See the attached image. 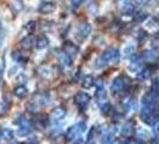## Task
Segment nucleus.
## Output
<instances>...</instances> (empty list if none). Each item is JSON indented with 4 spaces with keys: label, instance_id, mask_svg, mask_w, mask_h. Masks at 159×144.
Here are the masks:
<instances>
[{
    "label": "nucleus",
    "instance_id": "1",
    "mask_svg": "<svg viewBox=\"0 0 159 144\" xmlns=\"http://www.w3.org/2000/svg\"><path fill=\"white\" fill-rule=\"evenodd\" d=\"M86 130V124L85 122H78L77 125H73L66 131V138L68 141H73L79 137L80 133H83Z\"/></svg>",
    "mask_w": 159,
    "mask_h": 144
},
{
    "label": "nucleus",
    "instance_id": "2",
    "mask_svg": "<svg viewBox=\"0 0 159 144\" xmlns=\"http://www.w3.org/2000/svg\"><path fill=\"white\" fill-rule=\"evenodd\" d=\"M102 56L105 59L107 63H112V64H117L120 61V58H121V54H120V50L117 48L114 47H109L107 48L102 53Z\"/></svg>",
    "mask_w": 159,
    "mask_h": 144
},
{
    "label": "nucleus",
    "instance_id": "3",
    "mask_svg": "<svg viewBox=\"0 0 159 144\" xmlns=\"http://www.w3.org/2000/svg\"><path fill=\"white\" fill-rule=\"evenodd\" d=\"M90 101H91V96L89 95L88 93H84V91H79L74 96V102L80 109H85L90 103Z\"/></svg>",
    "mask_w": 159,
    "mask_h": 144
},
{
    "label": "nucleus",
    "instance_id": "4",
    "mask_svg": "<svg viewBox=\"0 0 159 144\" xmlns=\"http://www.w3.org/2000/svg\"><path fill=\"white\" fill-rule=\"evenodd\" d=\"M91 29H92V28H91V24L90 23H88V22L81 23L79 25V28H78V31H77V37H78L80 41L85 40L89 35H90Z\"/></svg>",
    "mask_w": 159,
    "mask_h": 144
},
{
    "label": "nucleus",
    "instance_id": "5",
    "mask_svg": "<svg viewBox=\"0 0 159 144\" xmlns=\"http://www.w3.org/2000/svg\"><path fill=\"white\" fill-rule=\"evenodd\" d=\"M140 117L146 124H152V107L148 104L143 103L141 111H140Z\"/></svg>",
    "mask_w": 159,
    "mask_h": 144
},
{
    "label": "nucleus",
    "instance_id": "6",
    "mask_svg": "<svg viewBox=\"0 0 159 144\" xmlns=\"http://www.w3.org/2000/svg\"><path fill=\"white\" fill-rule=\"evenodd\" d=\"M56 10V5L53 1H42L39 6V12L43 13V15H48L52 13Z\"/></svg>",
    "mask_w": 159,
    "mask_h": 144
},
{
    "label": "nucleus",
    "instance_id": "7",
    "mask_svg": "<svg viewBox=\"0 0 159 144\" xmlns=\"http://www.w3.org/2000/svg\"><path fill=\"white\" fill-rule=\"evenodd\" d=\"M123 87H125L123 85V77L119 76V77H116V78L112 79V83L111 85H110V90H111L112 94H117V93H120L122 90Z\"/></svg>",
    "mask_w": 159,
    "mask_h": 144
},
{
    "label": "nucleus",
    "instance_id": "8",
    "mask_svg": "<svg viewBox=\"0 0 159 144\" xmlns=\"http://www.w3.org/2000/svg\"><path fill=\"white\" fill-rule=\"evenodd\" d=\"M64 52L66 54H68V55L73 58V56H75L78 54V52H79V48L77 47L74 43H72V42H65L64 45Z\"/></svg>",
    "mask_w": 159,
    "mask_h": 144
},
{
    "label": "nucleus",
    "instance_id": "9",
    "mask_svg": "<svg viewBox=\"0 0 159 144\" xmlns=\"http://www.w3.org/2000/svg\"><path fill=\"white\" fill-rule=\"evenodd\" d=\"M65 115H66V109H65L64 107H56L54 108L53 111H52V114H50V117L53 118L54 120H61L65 118Z\"/></svg>",
    "mask_w": 159,
    "mask_h": 144
},
{
    "label": "nucleus",
    "instance_id": "10",
    "mask_svg": "<svg viewBox=\"0 0 159 144\" xmlns=\"http://www.w3.org/2000/svg\"><path fill=\"white\" fill-rule=\"evenodd\" d=\"M96 98L99 106H102L107 102V91L104 88H97L96 89Z\"/></svg>",
    "mask_w": 159,
    "mask_h": 144
},
{
    "label": "nucleus",
    "instance_id": "11",
    "mask_svg": "<svg viewBox=\"0 0 159 144\" xmlns=\"http://www.w3.org/2000/svg\"><path fill=\"white\" fill-rule=\"evenodd\" d=\"M48 45H49V39L46 35H40L35 41V46L37 49H43V48L47 47Z\"/></svg>",
    "mask_w": 159,
    "mask_h": 144
},
{
    "label": "nucleus",
    "instance_id": "12",
    "mask_svg": "<svg viewBox=\"0 0 159 144\" xmlns=\"http://www.w3.org/2000/svg\"><path fill=\"white\" fill-rule=\"evenodd\" d=\"M34 43H35V41L32 39V36L29 35V36H25L23 40L20 41V47L23 48V49H25V50H29L34 46Z\"/></svg>",
    "mask_w": 159,
    "mask_h": 144
},
{
    "label": "nucleus",
    "instance_id": "13",
    "mask_svg": "<svg viewBox=\"0 0 159 144\" xmlns=\"http://www.w3.org/2000/svg\"><path fill=\"white\" fill-rule=\"evenodd\" d=\"M141 56H143L145 60H147V61H153V60H156V58L158 56V53H157V50H154V49H147V50L143 52Z\"/></svg>",
    "mask_w": 159,
    "mask_h": 144
},
{
    "label": "nucleus",
    "instance_id": "14",
    "mask_svg": "<svg viewBox=\"0 0 159 144\" xmlns=\"http://www.w3.org/2000/svg\"><path fill=\"white\" fill-rule=\"evenodd\" d=\"M93 83H95L93 77H92L91 74H86V76H84V77H83V80H81V87H83V88H85V89H89L93 85Z\"/></svg>",
    "mask_w": 159,
    "mask_h": 144
},
{
    "label": "nucleus",
    "instance_id": "15",
    "mask_svg": "<svg viewBox=\"0 0 159 144\" xmlns=\"http://www.w3.org/2000/svg\"><path fill=\"white\" fill-rule=\"evenodd\" d=\"M13 93H15V95H16L17 97H19V98H24L25 96L28 95V89L25 88L24 85H18V87L15 88Z\"/></svg>",
    "mask_w": 159,
    "mask_h": 144
},
{
    "label": "nucleus",
    "instance_id": "16",
    "mask_svg": "<svg viewBox=\"0 0 159 144\" xmlns=\"http://www.w3.org/2000/svg\"><path fill=\"white\" fill-rule=\"evenodd\" d=\"M59 59H60V63L66 66V67H70L72 65V58L68 54H66L65 52H62L60 55H59Z\"/></svg>",
    "mask_w": 159,
    "mask_h": 144
},
{
    "label": "nucleus",
    "instance_id": "17",
    "mask_svg": "<svg viewBox=\"0 0 159 144\" xmlns=\"http://www.w3.org/2000/svg\"><path fill=\"white\" fill-rule=\"evenodd\" d=\"M150 76H151V70H150L148 67H143V69H141L140 71L138 72V74H136V77H138L140 80L147 79V78H150Z\"/></svg>",
    "mask_w": 159,
    "mask_h": 144
},
{
    "label": "nucleus",
    "instance_id": "18",
    "mask_svg": "<svg viewBox=\"0 0 159 144\" xmlns=\"http://www.w3.org/2000/svg\"><path fill=\"white\" fill-rule=\"evenodd\" d=\"M121 11L125 16H133L134 15V6L129 2V4H126L123 6H121Z\"/></svg>",
    "mask_w": 159,
    "mask_h": 144
},
{
    "label": "nucleus",
    "instance_id": "19",
    "mask_svg": "<svg viewBox=\"0 0 159 144\" xmlns=\"http://www.w3.org/2000/svg\"><path fill=\"white\" fill-rule=\"evenodd\" d=\"M1 131V137L5 139V141H12L13 139V137H15V133H13V131L11 130V128H2V130H0Z\"/></svg>",
    "mask_w": 159,
    "mask_h": 144
},
{
    "label": "nucleus",
    "instance_id": "20",
    "mask_svg": "<svg viewBox=\"0 0 159 144\" xmlns=\"http://www.w3.org/2000/svg\"><path fill=\"white\" fill-rule=\"evenodd\" d=\"M135 52V46L133 43H129L126 47L123 48V56L125 58H128V56H132Z\"/></svg>",
    "mask_w": 159,
    "mask_h": 144
},
{
    "label": "nucleus",
    "instance_id": "21",
    "mask_svg": "<svg viewBox=\"0 0 159 144\" xmlns=\"http://www.w3.org/2000/svg\"><path fill=\"white\" fill-rule=\"evenodd\" d=\"M11 7L15 8V11H16V12L22 11L23 7H24L23 1H22V0H12V2H11Z\"/></svg>",
    "mask_w": 159,
    "mask_h": 144
},
{
    "label": "nucleus",
    "instance_id": "22",
    "mask_svg": "<svg viewBox=\"0 0 159 144\" xmlns=\"http://www.w3.org/2000/svg\"><path fill=\"white\" fill-rule=\"evenodd\" d=\"M146 19H147V13H145V12H138L134 15V21L136 23H143Z\"/></svg>",
    "mask_w": 159,
    "mask_h": 144
},
{
    "label": "nucleus",
    "instance_id": "23",
    "mask_svg": "<svg viewBox=\"0 0 159 144\" xmlns=\"http://www.w3.org/2000/svg\"><path fill=\"white\" fill-rule=\"evenodd\" d=\"M37 72H39V74L42 76V77H48L49 73H50V69L48 66H46V65H43V66H40L37 69Z\"/></svg>",
    "mask_w": 159,
    "mask_h": 144
},
{
    "label": "nucleus",
    "instance_id": "24",
    "mask_svg": "<svg viewBox=\"0 0 159 144\" xmlns=\"http://www.w3.org/2000/svg\"><path fill=\"white\" fill-rule=\"evenodd\" d=\"M132 130H133L132 122H126V124L122 126V133H123V136H129V135L132 133Z\"/></svg>",
    "mask_w": 159,
    "mask_h": 144
},
{
    "label": "nucleus",
    "instance_id": "25",
    "mask_svg": "<svg viewBox=\"0 0 159 144\" xmlns=\"http://www.w3.org/2000/svg\"><path fill=\"white\" fill-rule=\"evenodd\" d=\"M108 64L107 61H105V59H104L103 56H98L97 59H96L95 64H93V66H95L96 69H101V67H103V66H105V65Z\"/></svg>",
    "mask_w": 159,
    "mask_h": 144
},
{
    "label": "nucleus",
    "instance_id": "26",
    "mask_svg": "<svg viewBox=\"0 0 159 144\" xmlns=\"http://www.w3.org/2000/svg\"><path fill=\"white\" fill-rule=\"evenodd\" d=\"M5 29H4V25L0 21V47L4 45V41H5V37H6V34H5Z\"/></svg>",
    "mask_w": 159,
    "mask_h": 144
},
{
    "label": "nucleus",
    "instance_id": "27",
    "mask_svg": "<svg viewBox=\"0 0 159 144\" xmlns=\"http://www.w3.org/2000/svg\"><path fill=\"white\" fill-rule=\"evenodd\" d=\"M101 111H102L103 114H108V113L111 111V106H110V103H109V102H105L104 104H102V106H101Z\"/></svg>",
    "mask_w": 159,
    "mask_h": 144
},
{
    "label": "nucleus",
    "instance_id": "28",
    "mask_svg": "<svg viewBox=\"0 0 159 144\" xmlns=\"http://www.w3.org/2000/svg\"><path fill=\"white\" fill-rule=\"evenodd\" d=\"M102 144H112V136L110 133L104 135L102 138Z\"/></svg>",
    "mask_w": 159,
    "mask_h": 144
},
{
    "label": "nucleus",
    "instance_id": "29",
    "mask_svg": "<svg viewBox=\"0 0 159 144\" xmlns=\"http://www.w3.org/2000/svg\"><path fill=\"white\" fill-rule=\"evenodd\" d=\"M83 1H84V0H70V2H71V7L73 8V10H77V8L83 4Z\"/></svg>",
    "mask_w": 159,
    "mask_h": 144
},
{
    "label": "nucleus",
    "instance_id": "30",
    "mask_svg": "<svg viewBox=\"0 0 159 144\" xmlns=\"http://www.w3.org/2000/svg\"><path fill=\"white\" fill-rule=\"evenodd\" d=\"M12 58H13V60L17 61V63H23V60H24L22 54L18 53V52H13V53H12Z\"/></svg>",
    "mask_w": 159,
    "mask_h": 144
},
{
    "label": "nucleus",
    "instance_id": "31",
    "mask_svg": "<svg viewBox=\"0 0 159 144\" xmlns=\"http://www.w3.org/2000/svg\"><path fill=\"white\" fill-rule=\"evenodd\" d=\"M17 82L19 83V85H24V84L28 82V78H26L24 74H18V77H17Z\"/></svg>",
    "mask_w": 159,
    "mask_h": 144
},
{
    "label": "nucleus",
    "instance_id": "32",
    "mask_svg": "<svg viewBox=\"0 0 159 144\" xmlns=\"http://www.w3.org/2000/svg\"><path fill=\"white\" fill-rule=\"evenodd\" d=\"M25 29H28L29 31H34L35 29H36V22H29V23H26L25 25Z\"/></svg>",
    "mask_w": 159,
    "mask_h": 144
},
{
    "label": "nucleus",
    "instance_id": "33",
    "mask_svg": "<svg viewBox=\"0 0 159 144\" xmlns=\"http://www.w3.org/2000/svg\"><path fill=\"white\" fill-rule=\"evenodd\" d=\"M138 40L139 41H141V40H143L146 36H147V34H146V31L145 30H143V29H140V30H138Z\"/></svg>",
    "mask_w": 159,
    "mask_h": 144
},
{
    "label": "nucleus",
    "instance_id": "34",
    "mask_svg": "<svg viewBox=\"0 0 159 144\" xmlns=\"http://www.w3.org/2000/svg\"><path fill=\"white\" fill-rule=\"evenodd\" d=\"M158 24H159V19H158V18H156V17H153V18H151V19H150V22H148V24H147V26L152 28V26L158 25Z\"/></svg>",
    "mask_w": 159,
    "mask_h": 144
},
{
    "label": "nucleus",
    "instance_id": "35",
    "mask_svg": "<svg viewBox=\"0 0 159 144\" xmlns=\"http://www.w3.org/2000/svg\"><path fill=\"white\" fill-rule=\"evenodd\" d=\"M151 0H135V4L138 6H145L146 4H148Z\"/></svg>",
    "mask_w": 159,
    "mask_h": 144
},
{
    "label": "nucleus",
    "instance_id": "36",
    "mask_svg": "<svg viewBox=\"0 0 159 144\" xmlns=\"http://www.w3.org/2000/svg\"><path fill=\"white\" fill-rule=\"evenodd\" d=\"M95 84H96V89L97 88H104V82L102 79H97L95 82Z\"/></svg>",
    "mask_w": 159,
    "mask_h": 144
},
{
    "label": "nucleus",
    "instance_id": "37",
    "mask_svg": "<svg viewBox=\"0 0 159 144\" xmlns=\"http://www.w3.org/2000/svg\"><path fill=\"white\" fill-rule=\"evenodd\" d=\"M73 144H85V141H84V138L78 137V138L74 141V143H73Z\"/></svg>",
    "mask_w": 159,
    "mask_h": 144
},
{
    "label": "nucleus",
    "instance_id": "38",
    "mask_svg": "<svg viewBox=\"0 0 159 144\" xmlns=\"http://www.w3.org/2000/svg\"><path fill=\"white\" fill-rule=\"evenodd\" d=\"M119 144H129V143H128V142H126V141H121Z\"/></svg>",
    "mask_w": 159,
    "mask_h": 144
},
{
    "label": "nucleus",
    "instance_id": "39",
    "mask_svg": "<svg viewBox=\"0 0 159 144\" xmlns=\"http://www.w3.org/2000/svg\"><path fill=\"white\" fill-rule=\"evenodd\" d=\"M24 144H35V142H31V141H29V142H26V143Z\"/></svg>",
    "mask_w": 159,
    "mask_h": 144
},
{
    "label": "nucleus",
    "instance_id": "40",
    "mask_svg": "<svg viewBox=\"0 0 159 144\" xmlns=\"http://www.w3.org/2000/svg\"><path fill=\"white\" fill-rule=\"evenodd\" d=\"M1 77H2V70H0V82H1Z\"/></svg>",
    "mask_w": 159,
    "mask_h": 144
},
{
    "label": "nucleus",
    "instance_id": "41",
    "mask_svg": "<svg viewBox=\"0 0 159 144\" xmlns=\"http://www.w3.org/2000/svg\"><path fill=\"white\" fill-rule=\"evenodd\" d=\"M157 37H159V30L157 31Z\"/></svg>",
    "mask_w": 159,
    "mask_h": 144
},
{
    "label": "nucleus",
    "instance_id": "42",
    "mask_svg": "<svg viewBox=\"0 0 159 144\" xmlns=\"http://www.w3.org/2000/svg\"><path fill=\"white\" fill-rule=\"evenodd\" d=\"M0 138H1V131H0Z\"/></svg>",
    "mask_w": 159,
    "mask_h": 144
},
{
    "label": "nucleus",
    "instance_id": "43",
    "mask_svg": "<svg viewBox=\"0 0 159 144\" xmlns=\"http://www.w3.org/2000/svg\"><path fill=\"white\" fill-rule=\"evenodd\" d=\"M89 144H95V143H89Z\"/></svg>",
    "mask_w": 159,
    "mask_h": 144
}]
</instances>
